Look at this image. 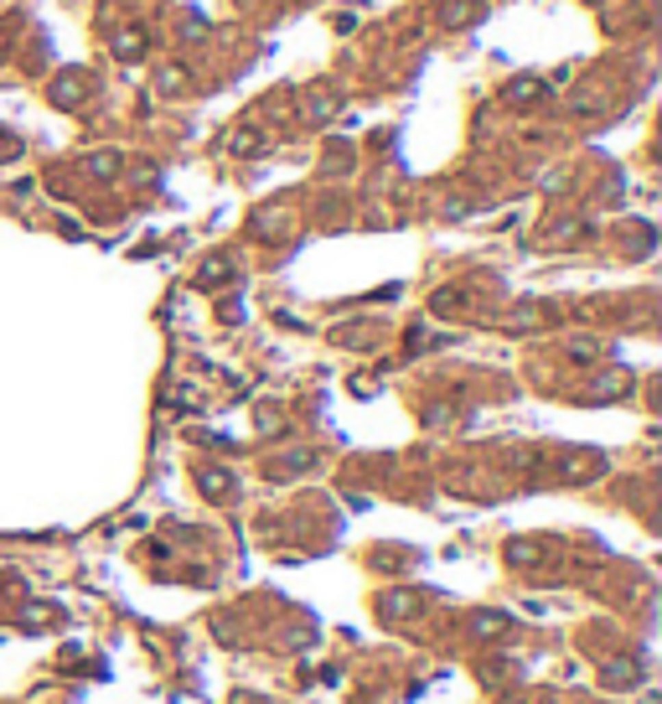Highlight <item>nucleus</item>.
<instances>
[{
    "label": "nucleus",
    "mask_w": 662,
    "mask_h": 704,
    "mask_svg": "<svg viewBox=\"0 0 662 704\" xmlns=\"http://www.w3.org/2000/svg\"><path fill=\"white\" fill-rule=\"evenodd\" d=\"M114 52H119V58H129V62H135V58H140V52H145V36H140V32H119V42H114Z\"/></svg>",
    "instance_id": "f257e3e1"
},
{
    "label": "nucleus",
    "mask_w": 662,
    "mask_h": 704,
    "mask_svg": "<svg viewBox=\"0 0 662 704\" xmlns=\"http://www.w3.org/2000/svg\"><path fill=\"white\" fill-rule=\"evenodd\" d=\"M533 94H544V83H533V78H518V83L507 88V99H512V104H528Z\"/></svg>",
    "instance_id": "f03ea898"
},
{
    "label": "nucleus",
    "mask_w": 662,
    "mask_h": 704,
    "mask_svg": "<svg viewBox=\"0 0 662 704\" xmlns=\"http://www.w3.org/2000/svg\"><path fill=\"white\" fill-rule=\"evenodd\" d=\"M471 16H476V11H471V0H445V21H450V26H466Z\"/></svg>",
    "instance_id": "7ed1b4c3"
},
{
    "label": "nucleus",
    "mask_w": 662,
    "mask_h": 704,
    "mask_svg": "<svg viewBox=\"0 0 662 704\" xmlns=\"http://www.w3.org/2000/svg\"><path fill=\"white\" fill-rule=\"evenodd\" d=\"M78 73H62V78H58V104H73V99H78Z\"/></svg>",
    "instance_id": "20e7f679"
},
{
    "label": "nucleus",
    "mask_w": 662,
    "mask_h": 704,
    "mask_svg": "<svg viewBox=\"0 0 662 704\" xmlns=\"http://www.w3.org/2000/svg\"><path fill=\"white\" fill-rule=\"evenodd\" d=\"M88 166H93V171H99V176H109V171H114V166H119V155H114V151H104V155H93Z\"/></svg>",
    "instance_id": "39448f33"
},
{
    "label": "nucleus",
    "mask_w": 662,
    "mask_h": 704,
    "mask_svg": "<svg viewBox=\"0 0 662 704\" xmlns=\"http://www.w3.org/2000/svg\"><path fill=\"white\" fill-rule=\"evenodd\" d=\"M166 83H186V68H181V62H171V68H161V88H166Z\"/></svg>",
    "instance_id": "423d86ee"
}]
</instances>
